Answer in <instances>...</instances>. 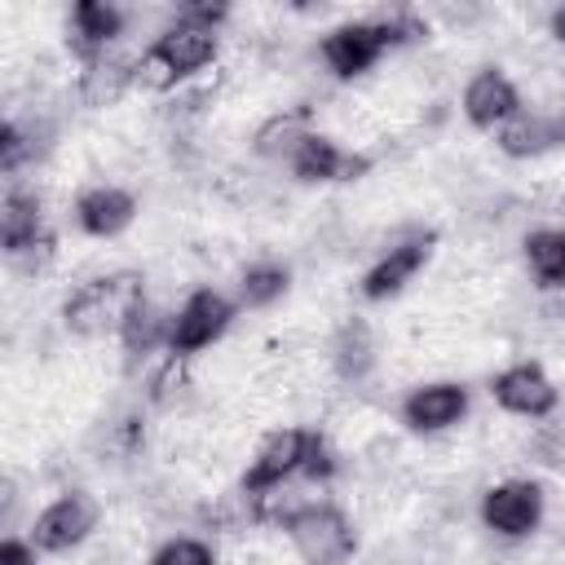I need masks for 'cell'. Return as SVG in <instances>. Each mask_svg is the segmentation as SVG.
I'll return each mask as SVG.
<instances>
[{"instance_id": "obj_1", "label": "cell", "mask_w": 565, "mask_h": 565, "mask_svg": "<svg viewBox=\"0 0 565 565\" xmlns=\"http://www.w3.org/2000/svg\"><path fill=\"white\" fill-rule=\"evenodd\" d=\"M216 31L212 26H199V22H185V18H172L137 57L132 66V84L141 88H154V93H168L177 88L181 79H194L203 66L216 62Z\"/></svg>"}, {"instance_id": "obj_2", "label": "cell", "mask_w": 565, "mask_h": 565, "mask_svg": "<svg viewBox=\"0 0 565 565\" xmlns=\"http://www.w3.org/2000/svg\"><path fill=\"white\" fill-rule=\"evenodd\" d=\"M419 35H424V22L411 18V13H393V18H380V22H340L322 35L318 53H322V62L335 79H358L393 44H406V40H419Z\"/></svg>"}, {"instance_id": "obj_3", "label": "cell", "mask_w": 565, "mask_h": 565, "mask_svg": "<svg viewBox=\"0 0 565 565\" xmlns=\"http://www.w3.org/2000/svg\"><path fill=\"white\" fill-rule=\"evenodd\" d=\"M137 296H146V291H141V274H132V269L88 278V282H79V287L62 300V322H66L71 335H84V340L106 335V331L119 327L124 309H128Z\"/></svg>"}, {"instance_id": "obj_4", "label": "cell", "mask_w": 565, "mask_h": 565, "mask_svg": "<svg viewBox=\"0 0 565 565\" xmlns=\"http://www.w3.org/2000/svg\"><path fill=\"white\" fill-rule=\"evenodd\" d=\"M287 539L300 556V565H344L358 552L353 521L335 503H300L287 516Z\"/></svg>"}, {"instance_id": "obj_5", "label": "cell", "mask_w": 565, "mask_h": 565, "mask_svg": "<svg viewBox=\"0 0 565 565\" xmlns=\"http://www.w3.org/2000/svg\"><path fill=\"white\" fill-rule=\"evenodd\" d=\"M234 322V305L212 291V287H199L181 300V309L168 318V353L172 358H194L203 349H212Z\"/></svg>"}, {"instance_id": "obj_6", "label": "cell", "mask_w": 565, "mask_h": 565, "mask_svg": "<svg viewBox=\"0 0 565 565\" xmlns=\"http://www.w3.org/2000/svg\"><path fill=\"white\" fill-rule=\"evenodd\" d=\"M309 437H313V428H274V433L256 446V455H252V463H247L238 490H243L247 499H260V494H269V490H282L291 477H300Z\"/></svg>"}, {"instance_id": "obj_7", "label": "cell", "mask_w": 565, "mask_h": 565, "mask_svg": "<svg viewBox=\"0 0 565 565\" xmlns=\"http://www.w3.org/2000/svg\"><path fill=\"white\" fill-rule=\"evenodd\" d=\"M97 516H102V508H97V499L88 494V490H66V494H57L40 516H35V525H31V547L35 552H71V547H79L93 530H97Z\"/></svg>"}, {"instance_id": "obj_8", "label": "cell", "mask_w": 565, "mask_h": 565, "mask_svg": "<svg viewBox=\"0 0 565 565\" xmlns=\"http://www.w3.org/2000/svg\"><path fill=\"white\" fill-rule=\"evenodd\" d=\"M547 494L539 481H499L481 494V521L499 539H530L543 525Z\"/></svg>"}, {"instance_id": "obj_9", "label": "cell", "mask_w": 565, "mask_h": 565, "mask_svg": "<svg viewBox=\"0 0 565 565\" xmlns=\"http://www.w3.org/2000/svg\"><path fill=\"white\" fill-rule=\"evenodd\" d=\"M287 168L296 181H358L371 172V154H353V150H340L331 137L322 132H309L291 154H287Z\"/></svg>"}, {"instance_id": "obj_10", "label": "cell", "mask_w": 565, "mask_h": 565, "mask_svg": "<svg viewBox=\"0 0 565 565\" xmlns=\"http://www.w3.org/2000/svg\"><path fill=\"white\" fill-rule=\"evenodd\" d=\"M490 393L508 415H521V419H547L556 411V384L539 362H516L499 371Z\"/></svg>"}, {"instance_id": "obj_11", "label": "cell", "mask_w": 565, "mask_h": 565, "mask_svg": "<svg viewBox=\"0 0 565 565\" xmlns=\"http://www.w3.org/2000/svg\"><path fill=\"white\" fill-rule=\"evenodd\" d=\"M468 415V388L459 380H433L402 397V424L411 433H446Z\"/></svg>"}, {"instance_id": "obj_12", "label": "cell", "mask_w": 565, "mask_h": 565, "mask_svg": "<svg viewBox=\"0 0 565 565\" xmlns=\"http://www.w3.org/2000/svg\"><path fill=\"white\" fill-rule=\"evenodd\" d=\"M124 35V9L110 0H75L66 13V44L88 66L93 57L110 53V44Z\"/></svg>"}, {"instance_id": "obj_13", "label": "cell", "mask_w": 565, "mask_h": 565, "mask_svg": "<svg viewBox=\"0 0 565 565\" xmlns=\"http://www.w3.org/2000/svg\"><path fill=\"white\" fill-rule=\"evenodd\" d=\"M428 252H433V234H428V230H419V234L393 243V247L362 274V296H366V300H388V296H397V291L424 269Z\"/></svg>"}, {"instance_id": "obj_14", "label": "cell", "mask_w": 565, "mask_h": 565, "mask_svg": "<svg viewBox=\"0 0 565 565\" xmlns=\"http://www.w3.org/2000/svg\"><path fill=\"white\" fill-rule=\"evenodd\" d=\"M516 110H521V93H516V84L499 66H481L463 84V119L472 128H499Z\"/></svg>"}, {"instance_id": "obj_15", "label": "cell", "mask_w": 565, "mask_h": 565, "mask_svg": "<svg viewBox=\"0 0 565 565\" xmlns=\"http://www.w3.org/2000/svg\"><path fill=\"white\" fill-rule=\"evenodd\" d=\"M565 137V124L556 115H543V110H516L508 115L499 128H494V146L508 154V159H539L547 154L552 146H561Z\"/></svg>"}, {"instance_id": "obj_16", "label": "cell", "mask_w": 565, "mask_h": 565, "mask_svg": "<svg viewBox=\"0 0 565 565\" xmlns=\"http://www.w3.org/2000/svg\"><path fill=\"white\" fill-rule=\"evenodd\" d=\"M132 216H137V199L119 185H88L75 199V225L88 238H115L132 225Z\"/></svg>"}, {"instance_id": "obj_17", "label": "cell", "mask_w": 565, "mask_h": 565, "mask_svg": "<svg viewBox=\"0 0 565 565\" xmlns=\"http://www.w3.org/2000/svg\"><path fill=\"white\" fill-rule=\"evenodd\" d=\"M119 349H124V362L128 366H137V362H146L159 344H168V313L154 305V300H146V296H137L128 309H124V318H119Z\"/></svg>"}, {"instance_id": "obj_18", "label": "cell", "mask_w": 565, "mask_h": 565, "mask_svg": "<svg viewBox=\"0 0 565 565\" xmlns=\"http://www.w3.org/2000/svg\"><path fill=\"white\" fill-rule=\"evenodd\" d=\"M313 132V110L300 102V106H282V110H274L256 132H252V150L260 154V159H282L287 163V154L305 141Z\"/></svg>"}, {"instance_id": "obj_19", "label": "cell", "mask_w": 565, "mask_h": 565, "mask_svg": "<svg viewBox=\"0 0 565 565\" xmlns=\"http://www.w3.org/2000/svg\"><path fill=\"white\" fill-rule=\"evenodd\" d=\"M44 234V207H40V194H26V190H13L0 199V256H18L22 247H31L35 238Z\"/></svg>"}, {"instance_id": "obj_20", "label": "cell", "mask_w": 565, "mask_h": 565, "mask_svg": "<svg viewBox=\"0 0 565 565\" xmlns=\"http://www.w3.org/2000/svg\"><path fill=\"white\" fill-rule=\"evenodd\" d=\"M132 66H137V57H115V53L93 57L79 71V97H84V106H115L132 88Z\"/></svg>"}, {"instance_id": "obj_21", "label": "cell", "mask_w": 565, "mask_h": 565, "mask_svg": "<svg viewBox=\"0 0 565 565\" xmlns=\"http://www.w3.org/2000/svg\"><path fill=\"white\" fill-rule=\"evenodd\" d=\"M331 371L344 384H362L375 371V340H371V327L362 318H349L335 331V340H331Z\"/></svg>"}, {"instance_id": "obj_22", "label": "cell", "mask_w": 565, "mask_h": 565, "mask_svg": "<svg viewBox=\"0 0 565 565\" xmlns=\"http://www.w3.org/2000/svg\"><path fill=\"white\" fill-rule=\"evenodd\" d=\"M525 269L543 291H556L565 282V234L561 230H534L525 234Z\"/></svg>"}, {"instance_id": "obj_23", "label": "cell", "mask_w": 565, "mask_h": 565, "mask_svg": "<svg viewBox=\"0 0 565 565\" xmlns=\"http://www.w3.org/2000/svg\"><path fill=\"white\" fill-rule=\"evenodd\" d=\"M291 287V274L287 265H274V260H260V265H247L243 278H238V300L247 309H269L274 300H282Z\"/></svg>"}, {"instance_id": "obj_24", "label": "cell", "mask_w": 565, "mask_h": 565, "mask_svg": "<svg viewBox=\"0 0 565 565\" xmlns=\"http://www.w3.org/2000/svg\"><path fill=\"white\" fill-rule=\"evenodd\" d=\"M150 565H216V552H212V543H203V539L177 534V539H168L163 547H154Z\"/></svg>"}, {"instance_id": "obj_25", "label": "cell", "mask_w": 565, "mask_h": 565, "mask_svg": "<svg viewBox=\"0 0 565 565\" xmlns=\"http://www.w3.org/2000/svg\"><path fill=\"white\" fill-rule=\"evenodd\" d=\"M53 256H57V238L44 230V234H40L31 247H22L18 256H9V265H13L22 278H40V274L53 265Z\"/></svg>"}, {"instance_id": "obj_26", "label": "cell", "mask_w": 565, "mask_h": 565, "mask_svg": "<svg viewBox=\"0 0 565 565\" xmlns=\"http://www.w3.org/2000/svg\"><path fill=\"white\" fill-rule=\"evenodd\" d=\"M530 459L534 463H543V468H561V459H565V433H561V424H539V433L530 437Z\"/></svg>"}, {"instance_id": "obj_27", "label": "cell", "mask_w": 565, "mask_h": 565, "mask_svg": "<svg viewBox=\"0 0 565 565\" xmlns=\"http://www.w3.org/2000/svg\"><path fill=\"white\" fill-rule=\"evenodd\" d=\"M335 468H340L335 450H331V446H327V437L313 428L309 450H305V463H300V477H309V481H331V477H335Z\"/></svg>"}, {"instance_id": "obj_28", "label": "cell", "mask_w": 565, "mask_h": 565, "mask_svg": "<svg viewBox=\"0 0 565 565\" xmlns=\"http://www.w3.org/2000/svg\"><path fill=\"white\" fill-rule=\"evenodd\" d=\"M18 163H26V154H22V128L0 115V168H18Z\"/></svg>"}, {"instance_id": "obj_29", "label": "cell", "mask_w": 565, "mask_h": 565, "mask_svg": "<svg viewBox=\"0 0 565 565\" xmlns=\"http://www.w3.org/2000/svg\"><path fill=\"white\" fill-rule=\"evenodd\" d=\"M0 565H35V547L22 539H0Z\"/></svg>"}, {"instance_id": "obj_30", "label": "cell", "mask_w": 565, "mask_h": 565, "mask_svg": "<svg viewBox=\"0 0 565 565\" xmlns=\"http://www.w3.org/2000/svg\"><path fill=\"white\" fill-rule=\"evenodd\" d=\"M18 503H22V490H18V481L9 477V472H0V525L18 512Z\"/></svg>"}]
</instances>
